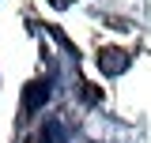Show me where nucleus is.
Here are the masks:
<instances>
[{"instance_id": "nucleus-1", "label": "nucleus", "mask_w": 151, "mask_h": 143, "mask_svg": "<svg viewBox=\"0 0 151 143\" xmlns=\"http://www.w3.org/2000/svg\"><path fill=\"white\" fill-rule=\"evenodd\" d=\"M45 98H49V79H30V83L23 87V109H27V113L42 109Z\"/></svg>"}, {"instance_id": "nucleus-2", "label": "nucleus", "mask_w": 151, "mask_h": 143, "mask_svg": "<svg viewBox=\"0 0 151 143\" xmlns=\"http://www.w3.org/2000/svg\"><path fill=\"white\" fill-rule=\"evenodd\" d=\"M98 64H102V72L117 75V72L129 68V53H125V49H117V45H106V49L98 53Z\"/></svg>"}, {"instance_id": "nucleus-3", "label": "nucleus", "mask_w": 151, "mask_h": 143, "mask_svg": "<svg viewBox=\"0 0 151 143\" xmlns=\"http://www.w3.org/2000/svg\"><path fill=\"white\" fill-rule=\"evenodd\" d=\"M27 143H64V132H60V124H42L38 132L27 136Z\"/></svg>"}, {"instance_id": "nucleus-4", "label": "nucleus", "mask_w": 151, "mask_h": 143, "mask_svg": "<svg viewBox=\"0 0 151 143\" xmlns=\"http://www.w3.org/2000/svg\"><path fill=\"white\" fill-rule=\"evenodd\" d=\"M49 4H57V8H68V4H72V0H49Z\"/></svg>"}]
</instances>
